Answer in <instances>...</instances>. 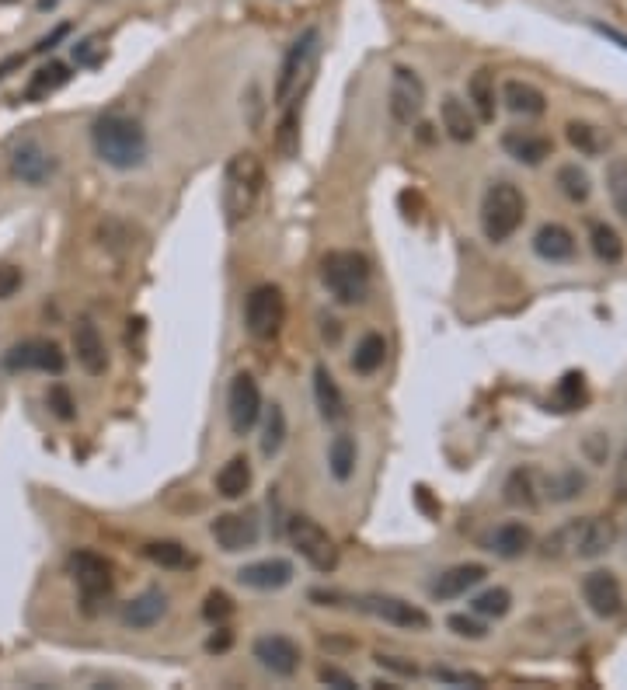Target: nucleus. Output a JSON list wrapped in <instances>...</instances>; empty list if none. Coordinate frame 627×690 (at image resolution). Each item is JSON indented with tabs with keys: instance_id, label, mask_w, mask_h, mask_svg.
Listing matches in <instances>:
<instances>
[{
	"instance_id": "f257e3e1",
	"label": "nucleus",
	"mask_w": 627,
	"mask_h": 690,
	"mask_svg": "<svg viewBox=\"0 0 627 690\" xmlns=\"http://www.w3.org/2000/svg\"><path fill=\"white\" fill-rule=\"evenodd\" d=\"M91 143H95V154L115 171L140 168L150 154L147 129H143L140 119H133L126 112L98 115L95 126H91Z\"/></svg>"
},
{
	"instance_id": "f03ea898",
	"label": "nucleus",
	"mask_w": 627,
	"mask_h": 690,
	"mask_svg": "<svg viewBox=\"0 0 627 690\" xmlns=\"http://www.w3.org/2000/svg\"><path fill=\"white\" fill-rule=\"evenodd\" d=\"M617 541V530L610 520L600 516H586V520H572L565 527H558L544 544L540 555L544 558H600L603 551H610Z\"/></svg>"
},
{
	"instance_id": "7ed1b4c3",
	"label": "nucleus",
	"mask_w": 627,
	"mask_h": 690,
	"mask_svg": "<svg viewBox=\"0 0 627 690\" xmlns=\"http://www.w3.org/2000/svg\"><path fill=\"white\" fill-rule=\"evenodd\" d=\"M265 185V168L255 154H234L223 171V213H227V224L237 227L241 220L251 217L258 196H262Z\"/></svg>"
},
{
	"instance_id": "20e7f679",
	"label": "nucleus",
	"mask_w": 627,
	"mask_h": 690,
	"mask_svg": "<svg viewBox=\"0 0 627 690\" xmlns=\"http://www.w3.org/2000/svg\"><path fill=\"white\" fill-rule=\"evenodd\" d=\"M321 279L338 304L356 307L370 293V258L359 251H328L321 258Z\"/></svg>"
},
{
	"instance_id": "39448f33",
	"label": "nucleus",
	"mask_w": 627,
	"mask_h": 690,
	"mask_svg": "<svg viewBox=\"0 0 627 690\" xmlns=\"http://www.w3.org/2000/svg\"><path fill=\"white\" fill-rule=\"evenodd\" d=\"M317 60H321V32L307 28L290 49H286L283 63H279V77H276V102L290 105L304 95V88L311 84Z\"/></svg>"
},
{
	"instance_id": "423d86ee",
	"label": "nucleus",
	"mask_w": 627,
	"mask_h": 690,
	"mask_svg": "<svg viewBox=\"0 0 627 690\" xmlns=\"http://www.w3.org/2000/svg\"><path fill=\"white\" fill-rule=\"evenodd\" d=\"M526 217V199L513 182H495L488 185L485 199H481V230L488 241L502 244L523 227Z\"/></svg>"
},
{
	"instance_id": "0eeeda50",
	"label": "nucleus",
	"mask_w": 627,
	"mask_h": 690,
	"mask_svg": "<svg viewBox=\"0 0 627 690\" xmlns=\"http://www.w3.org/2000/svg\"><path fill=\"white\" fill-rule=\"evenodd\" d=\"M286 534H290V544L297 548V555L304 558L314 572L328 575L338 569V548L328 537V530L317 520H311V516H290Z\"/></svg>"
},
{
	"instance_id": "6e6552de",
	"label": "nucleus",
	"mask_w": 627,
	"mask_h": 690,
	"mask_svg": "<svg viewBox=\"0 0 627 690\" xmlns=\"http://www.w3.org/2000/svg\"><path fill=\"white\" fill-rule=\"evenodd\" d=\"M286 321V297L279 286L262 283L244 300V325L255 339H276Z\"/></svg>"
},
{
	"instance_id": "1a4fd4ad",
	"label": "nucleus",
	"mask_w": 627,
	"mask_h": 690,
	"mask_svg": "<svg viewBox=\"0 0 627 690\" xmlns=\"http://www.w3.org/2000/svg\"><path fill=\"white\" fill-rule=\"evenodd\" d=\"M4 366L11 373L39 370V373L60 377V373L67 370V356H63V349L53 339H25L4 352Z\"/></svg>"
},
{
	"instance_id": "9d476101",
	"label": "nucleus",
	"mask_w": 627,
	"mask_h": 690,
	"mask_svg": "<svg viewBox=\"0 0 627 690\" xmlns=\"http://www.w3.org/2000/svg\"><path fill=\"white\" fill-rule=\"evenodd\" d=\"M227 415H230V429L234 436H248L255 429L258 415H262V387L251 373H237L230 380L227 391Z\"/></svg>"
},
{
	"instance_id": "9b49d317",
	"label": "nucleus",
	"mask_w": 627,
	"mask_h": 690,
	"mask_svg": "<svg viewBox=\"0 0 627 690\" xmlns=\"http://www.w3.org/2000/svg\"><path fill=\"white\" fill-rule=\"evenodd\" d=\"M387 109H391L394 122L412 126V122L425 109V84L412 67H394L391 91H387Z\"/></svg>"
},
{
	"instance_id": "f8f14e48",
	"label": "nucleus",
	"mask_w": 627,
	"mask_h": 690,
	"mask_svg": "<svg viewBox=\"0 0 627 690\" xmlns=\"http://www.w3.org/2000/svg\"><path fill=\"white\" fill-rule=\"evenodd\" d=\"M67 569L77 579V589L88 603L105 600L112 593V562L95 555V551H74L67 558Z\"/></svg>"
},
{
	"instance_id": "ddd939ff",
	"label": "nucleus",
	"mask_w": 627,
	"mask_h": 690,
	"mask_svg": "<svg viewBox=\"0 0 627 690\" xmlns=\"http://www.w3.org/2000/svg\"><path fill=\"white\" fill-rule=\"evenodd\" d=\"M251 656H255L258 666L269 670L272 677H293V673L300 670L304 652H300V645L286 635H262L251 645Z\"/></svg>"
},
{
	"instance_id": "4468645a",
	"label": "nucleus",
	"mask_w": 627,
	"mask_h": 690,
	"mask_svg": "<svg viewBox=\"0 0 627 690\" xmlns=\"http://www.w3.org/2000/svg\"><path fill=\"white\" fill-rule=\"evenodd\" d=\"M209 534L216 537V544H220L227 555H237V551L255 548L258 537H262V527H258L255 513H223L213 520Z\"/></svg>"
},
{
	"instance_id": "2eb2a0df",
	"label": "nucleus",
	"mask_w": 627,
	"mask_h": 690,
	"mask_svg": "<svg viewBox=\"0 0 627 690\" xmlns=\"http://www.w3.org/2000/svg\"><path fill=\"white\" fill-rule=\"evenodd\" d=\"M582 600L589 603V610H593L596 617L621 614V607H624L621 579H617L614 572H607V569L589 572L586 579H582Z\"/></svg>"
},
{
	"instance_id": "dca6fc26",
	"label": "nucleus",
	"mask_w": 627,
	"mask_h": 690,
	"mask_svg": "<svg viewBox=\"0 0 627 690\" xmlns=\"http://www.w3.org/2000/svg\"><path fill=\"white\" fill-rule=\"evenodd\" d=\"M363 610H370L373 617H380V621L394 624V628H405V631H425L429 628V614H425L422 607H415V603L401 600V596H366L363 600Z\"/></svg>"
},
{
	"instance_id": "f3484780",
	"label": "nucleus",
	"mask_w": 627,
	"mask_h": 690,
	"mask_svg": "<svg viewBox=\"0 0 627 690\" xmlns=\"http://www.w3.org/2000/svg\"><path fill=\"white\" fill-rule=\"evenodd\" d=\"M56 171V161L39 140H21L11 150V175L25 185H42Z\"/></svg>"
},
{
	"instance_id": "a211bd4d",
	"label": "nucleus",
	"mask_w": 627,
	"mask_h": 690,
	"mask_svg": "<svg viewBox=\"0 0 627 690\" xmlns=\"http://www.w3.org/2000/svg\"><path fill=\"white\" fill-rule=\"evenodd\" d=\"M74 356H77V366H81L88 377H102V373L108 370L105 339L91 318H81L74 325Z\"/></svg>"
},
{
	"instance_id": "6ab92c4d",
	"label": "nucleus",
	"mask_w": 627,
	"mask_h": 690,
	"mask_svg": "<svg viewBox=\"0 0 627 690\" xmlns=\"http://www.w3.org/2000/svg\"><path fill=\"white\" fill-rule=\"evenodd\" d=\"M293 562L286 558H262V562H251L237 569V582L248 589H262V593H272V589H286L293 582Z\"/></svg>"
},
{
	"instance_id": "aec40b11",
	"label": "nucleus",
	"mask_w": 627,
	"mask_h": 690,
	"mask_svg": "<svg viewBox=\"0 0 627 690\" xmlns=\"http://www.w3.org/2000/svg\"><path fill=\"white\" fill-rule=\"evenodd\" d=\"M164 614H168V593L150 586L122 607V624L136 631H147V628H154V624H161Z\"/></svg>"
},
{
	"instance_id": "412c9836",
	"label": "nucleus",
	"mask_w": 627,
	"mask_h": 690,
	"mask_svg": "<svg viewBox=\"0 0 627 690\" xmlns=\"http://www.w3.org/2000/svg\"><path fill=\"white\" fill-rule=\"evenodd\" d=\"M488 569L478 562H467V565H453V569L439 572V579L432 582V596L436 600H457V596H467L478 582H485Z\"/></svg>"
},
{
	"instance_id": "4be33fe9",
	"label": "nucleus",
	"mask_w": 627,
	"mask_h": 690,
	"mask_svg": "<svg viewBox=\"0 0 627 690\" xmlns=\"http://www.w3.org/2000/svg\"><path fill=\"white\" fill-rule=\"evenodd\" d=\"M502 150H506L509 157H516L520 164L537 168V164H544L547 157L554 154V143L540 133H530V129H509V133L502 136Z\"/></svg>"
},
{
	"instance_id": "5701e85b",
	"label": "nucleus",
	"mask_w": 627,
	"mask_h": 690,
	"mask_svg": "<svg viewBox=\"0 0 627 690\" xmlns=\"http://www.w3.org/2000/svg\"><path fill=\"white\" fill-rule=\"evenodd\" d=\"M314 398L317 408H321V419L328 426H338V422L349 419V405H345L342 387L335 384V377L328 373V366H314Z\"/></svg>"
},
{
	"instance_id": "b1692460",
	"label": "nucleus",
	"mask_w": 627,
	"mask_h": 690,
	"mask_svg": "<svg viewBox=\"0 0 627 690\" xmlns=\"http://www.w3.org/2000/svg\"><path fill=\"white\" fill-rule=\"evenodd\" d=\"M530 548H533V530L520 520L502 523V527H495L492 537H488V551H495L499 558H509V562H513V558H523Z\"/></svg>"
},
{
	"instance_id": "393cba45",
	"label": "nucleus",
	"mask_w": 627,
	"mask_h": 690,
	"mask_svg": "<svg viewBox=\"0 0 627 690\" xmlns=\"http://www.w3.org/2000/svg\"><path fill=\"white\" fill-rule=\"evenodd\" d=\"M439 119H443V129L450 140L457 143H471L474 133H478V119H474L471 105L460 102L457 95H446L443 105H439Z\"/></svg>"
},
{
	"instance_id": "a878e982",
	"label": "nucleus",
	"mask_w": 627,
	"mask_h": 690,
	"mask_svg": "<svg viewBox=\"0 0 627 690\" xmlns=\"http://www.w3.org/2000/svg\"><path fill=\"white\" fill-rule=\"evenodd\" d=\"M533 251H537L544 262H568L575 255V237L568 227L561 224H544L533 234Z\"/></svg>"
},
{
	"instance_id": "bb28decb",
	"label": "nucleus",
	"mask_w": 627,
	"mask_h": 690,
	"mask_svg": "<svg viewBox=\"0 0 627 690\" xmlns=\"http://www.w3.org/2000/svg\"><path fill=\"white\" fill-rule=\"evenodd\" d=\"M502 102H506V109L516 115H544L547 112L544 91L533 88L530 81H506L502 84Z\"/></svg>"
},
{
	"instance_id": "cd10ccee",
	"label": "nucleus",
	"mask_w": 627,
	"mask_h": 690,
	"mask_svg": "<svg viewBox=\"0 0 627 690\" xmlns=\"http://www.w3.org/2000/svg\"><path fill=\"white\" fill-rule=\"evenodd\" d=\"M467 98H471V109L478 122H492L495 119V74L481 67L478 74L467 81Z\"/></svg>"
},
{
	"instance_id": "c85d7f7f",
	"label": "nucleus",
	"mask_w": 627,
	"mask_h": 690,
	"mask_svg": "<svg viewBox=\"0 0 627 690\" xmlns=\"http://www.w3.org/2000/svg\"><path fill=\"white\" fill-rule=\"evenodd\" d=\"M387 359V339L380 332H366L363 339H359L356 352H352V370L359 373V377H373V373L384 366Z\"/></svg>"
},
{
	"instance_id": "c756f323",
	"label": "nucleus",
	"mask_w": 627,
	"mask_h": 690,
	"mask_svg": "<svg viewBox=\"0 0 627 690\" xmlns=\"http://www.w3.org/2000/svg\"><path fill=\"white\" fill-rule=\"evenodd\" d=\"M248 488H251L248 457H230L227 464L220 467V474H216V492H220L223 499H241Z\"/></svg>"
},
{
	"instance_id": "7c9ffc66",
	"label": "nucleus",
	"mask_w": 627,
	"mask_h": 690,
	"mask_svg": "<svg viewBox=\"0 0 627 690\" xmlns=\"http://www.w3.org/2000/svg\"><path fill=\"white\" fill-rule=\"evenodd\" d=\"M143 555H147L154 565L171 569V572H182V569H192V565H196V558L189 555V548H182L178 541H150V544H143Z\"/></svg>"
},
{
	"instance_id": "2f4dec72",
	"label": "nucleus",
	"mask_w": 627,
	"mask_h": 690,
	"mask_svg": "<svg viewBox=\"0 0 627 690\" xmlns=\"http://www.w3.org/2000/svg\"><path fill=\"white\" fill-rule=\"evenodd\" d=\"M67 81H70L67 63H49V67H42L39 74H32V81H28V88H25V98L28 102H42V98L56 95Z\"/></svg>"
},
{
	"instance_id": "473e14b6",
	"label": "nucleus",
	"mask_w": 627,
	"mask_h": 690,
	"mask_svg": "<svg viewBox=\"0 0 627 690\" xmlns=\"http://www.w3.org/2000/svg\"><path fill=\"white\" fill-rule=\"evenodd\" d=\"M356 440L349 433H338L328 447V467L335 474V481H349L356 474Z\"/></svg>"
},
{
	"instance_id": "72a5a7b5",
	"label": "nucleus",
	"mask_w": 627,
	"mask_h": 690,
	"mask_svg": "<svg viewBox=\"0 0 627 690\" xmlns=\"http://www.w3.org/2000/svg\"><path fill=\"white\" fill-rule=\"evenodd\" d=\"M589 244H593L596 258L607 265H617L624 258V241L610 224H593L589 227Z\"/></svg>"
},
{
	"instance_id": "f704fd0d",
	"label": "nucleus",
	"mask_w": 627,
	"mask_h": 690,
	"mask_svg": "<svg viewBox=\"0 0 627 690\" xmlns=\"http://www.w3.org/2000/svg\"><path fill=\"white\" fill-rule=\"evenodd\" d=\"M286 433H290V426H286L283 405H269V412H265V426H262V454L276 457L286 443Z\"/></svg>"
},
{
	"instance_id": "c9c22d12",
	"label": "nucleus",
	"mask_w": 627,
	"mask_h": 690,
	"mask_svg": "<svg viewBox=\"0 0 627 690\" xmlns=\"http://www.w3.org/2000/svg\"><path fill=\"white\" fill-rule=\"evenodd\" d=\"M506 502H509V506H523V509L537 506V488H533V471H530V467H520V471L509 474Z\"/></svg>"
},
{
	"instance_id": "e433bc0d",
	"label": "nucleus",
	"mask_w": 627,
	"mask_h": 690,
	"mask_svg": "<svg viewBox=\"0 0 627 690\" xmlns=\"http://www.w3.org/2000/svg\"><path fill=\"white\" fill-rule=\"evenodd\" d=\"M607 192L614 210L621 213V220L627 224V157H614L607 164Z\"/></svg>"
},
{
	"instance_id": "4c0bfd02",
	"label": "nucleus",
	"mask_w": 627,
	"mask_h": 690,
	"mask_svg": "<svg viewBox=\"0 0 627 690\" xmlns=\"http://www.w3.org/2000/svg\"><path fill=\"white\" fill-rule=\"evenodd\" d=\"M276 150L283 157L300 154V112L293 109V105L283 112V119H279V126H276Z\"/></svg>"
},
{
	"instance_id": "58836bf2",
	"label": "nucleus",
	"mask_w": 627,
	"mask_h": 690,
	"mask_svg": "<svg viewBox=\"0 0 627 690\" xmlns=\"http://www.w3.org/2000/svg\"><path fill=\"white\" fill-rule=\"evenodd\" d=\"M509 607H513V593H509V589H502V586L485 589V593L474 596V603H471V610H474V614H481V617H506Z\"/></svg>"
},
{
	"instance_id": "ea45409f",
	"label": "nucleus",
	"mask_w": 627,
	"mask_h": 690,
	"mask_svg": "<svg viewBox=\"0 0 627 690\" xmlns=\"http://www.w3.org/2000/svg\"><path fill=\"white\" fill-rule=\"evenodd\" d=\"M558 185L572 203H586L589 199V175L579 168V164H565V168H558Z\"/></svg>"
},
{
	"instance_id": "a19ab883",
	"label": "nucleus",
	"mask_w": 627,
	"mask_h": 690,
	"mask_svg": "<svg viewBox=\"0 0 627 690\" xmlns=\"http://www.w3.org/2000/svg\"><path fill=\"white\" fill-rule=\"evenodd\" d=\"M554 398H558L561 412L579 408L582 401H586V377H582V373H565L561 384H558V391H554Z\"/></svg>"
},
{
	"instance_id": "79ce46f5",
	"label": "nucleus",
	"mask_w": 627,
	"mask_h": 690,
	"mask_svg": "<svg viewBox=\"0 0 627 690\" xmlns=\"http://www.w3.org/2000/svg\"><path fill=\"white\" fill-rule=\"evenodd\" d=\"M234 610H237V603L230 600V593H223V589H213V593H206V600H203V617L209 624H227L230 617H234Z\"/></svg>"
},
{
	"instance_id": "37998d69",
	"label": "nucleus",
	"mask_w": 627,
	"mask_h": 690,
	"mask_svg": "<svg viewBox=\"0 0 627 690\" xmlns=\"http://www.w3.org/2000/svg\"><path fill=\"white\" fill-rule=\"evenodd\" d=\"M565 136H568V143L579 150V154H586V157L600 154V133H596L589 122H568Z\"/></svg>"
},
{
	"instance_id": "c03bdc74",
	"label": "nucleus",
	"mask_w": 627,
	"mask_h": 690,
	"mask_svg": "<svg viewBox=\"0 0 627 690\" xmlns=\"http://www.w3.org/2000/svg\"><path fill=\"white\" fill-rule=\"evenodd\" d=\"M46 405H49V412H53L60 422L77 419V405H74V394H70V387L53 384V387L46 391Z\"/></svg>"
},
{
	"instance_id": "a18cd8bd",
	"label": "nucleus",
	"mask_w": 627,
	"mask_h": 690,
	"mask_svg": "<svg viewBox=\"0 0 627 690\" xmlns=\"http://www.w3.org/2000/svg\"><path fill=\"white\" fill-rule=\"evenodd\" d=\"M547 488H551V499H575L586 488V478L579 471H565L561 478L547 481Z\"/></svg>"
},
{
	"instance_id": "49530a36",
	"label": "nucleus",
	"mask_w": 627,
	"mask_h": 690,
	"mask_svg": "<svg viewBox=\"0 0 627 690\" xmlns=\"http://www.w3.org/2000/svg\"><path fill=\"white\" fill-rule=\"evenodd\" d=\"M446 628H450L453 635H460V638H471V642H478V638L488 635L485 624H478L474 617H467V614H453L450 621H446Z\"/></svg>"
},
{
	"instance_id": "de8ad7c7",
	"label": "nucleus",
	"mask_w": 627,
	"mask_h": 690,
	"mask_svg": "<svg viewBox=\"0 0 627 690\" xmlns=\"http://www.w3.org/2000/svg\"><path fill=\"white\" fill-rule=\"evenodd\" d=\"M21 283H25V276H21L18 265H0V300H11L21 290Z\"/></svg>"
},
{
	"instance_id": "09e8293b",
	"label": "nucleus",
	"mask_w": 627,
	"mask_h": 690,
	"mask_svg": "<svg viewBox=\"0 0 627 690\" xmlns=\"http://www.w3.org/2000/svg\"><path fill=\"white\" fill-rule=\"evenodd\" d=\"M432 680H439V684H457V687H485V680L474 677V673H453V670H443V666L432 670Z\"/></svg>"
},
{
	"instance_id": "8fccbe9b",
	"label": "nucleus",
	"mask_w": 627,
	"mask_h": 690,
	"mask_svg": "<svg viewBox=\"0 0 627 690\" xmlns=\"http://www.w3.org/2000/svg\"><path fill=\"white\" fill-rule=\"evenodd\" d=\"M317 677H321V684L338 687V690H352V687H356V680H352L345 670H338V666H321V673H317Z\"/></svg>"
},
{
	"instance_id": "3c124183",
	"label": "nucleus",
	"mask_w": 627,
	"mask_h": 690,
	"mask_svg": "<svg viewBox=\"0 0 627 690\" xmlns=\"http://www.w3.org/2000/svg\"><path fill=\"white\" fill-rule=\"evenodd\" d=\"M377 663L384 666V670H394V673H401V677H418L415 663H401L398 656H377Z\"/></svg>"
},
{
	"instance_id": "603ef678",
	"label": "nucleus",
	"mask_w": 627,
	"mask_h": 690,
	"mask_svg": "<svg viewBox=\"0 0 627 690\" xmlns=\"http://www.w3.org/2000/svg\"><path fill=\"white\" fill-rule=\"evenodd\" d=\"M230 645H234V631H227V628L220 624V631H216V635L206 642V652H227Z\"/></svg>"
},
{
	"instance_id": "864d4df0",
	"label": "nucleus",
	"mask_w": 627,
	"mask_h": 690,
	"mask_svg": "<svg viewBox=\"0 0 627 690\" xmlns=\"http://www.w3.org/2000/svg\"><path fill=\"white\" fill-rule=\"evenodd\" d=\"M70 35V25H60V28H53V32L46 35V39H39V46H35V53H46V49H53L56 42L60 39H67Z\"/></svg>"
},
{
	"instance_id": "5fc2aeb1",
	"label": "nucleus",
	"mask_w": 627,
	"mask_h": 690,
	"mask_svg": "<svg viewBox=\"0 0 627 690\" xmlns=\"http://www.w3.org/2000/svg\"><path fill=\"white\" fill-rule=\"evenodd\" d=\"M321 335H324V342L335 345L338 339H342V325H338L335 318H324V321H321Z\"/></svg>"
},
{
	"instance_id": "6e6d98bb",
	"label": "nucleus",
	"mask_w": 627,
	"mask_h": 690,
	"mask_svg": "<svg viewBox=\"0 0 627 690\" xmlns=\"http://www.w3.org/2000/svg\"><path fill=\"white\" fill-rule=\"evenodd\" d=\"M415 495H418V506H422L425 513L439 516V506H432V502H429V488H415Z\"/></svg>"
},
{
	"instance_id": "4d7b16f0",
	"label": "nucleus",
	"mask_w": 627,
	"mask_h": 690,
	"mask_svg": "<svg viewBox=\"0 0 627 690\" xmlns=\"http://www.w3.org/2000/svg\"><path fill=\"white\" fill-rule=\"evenodd\" d=\"M596 32H603V35H607V39H614V42H617V46H621V49H627V39H624L621 32H614V28H607V25H596Z\"/></svg>"
},
{
	"instance_id": "13d9d810",
	"label": "nucleus",
	"mask_w": 627,
	"mask_h": 690,
	"mask_svg": "<svg viewBox=\"0 0 627 690\" xmlns=\"http://www.w3.org/2000/svg\"><path fill=\"white\" fill-rule=\"evenodd\" d=\"M0 4H11V0H0Z\"/></svg>"
}]
</instances>
